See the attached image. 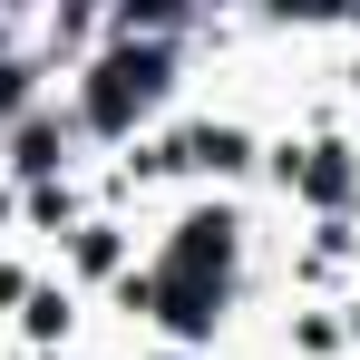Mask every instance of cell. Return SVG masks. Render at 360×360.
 Listing matches in <instances>:
<instances>
[{
    "label": "cell",
    "mask_w": 360,
    "mask_h": 360,
    "mask_svg": "<svg viewBox=\"0 0 360 360\" xmlns=\"http://www.w3.org/2000/svg\"><path fill=\"white\" fill-rule=\"evenodd\" d=\"M146 88H156V68H146V59H136V68H108V88L88 98V108H98V127H127V108H136Z\"/></svg>",
    "instance_id": "1"
}]
</instances>
